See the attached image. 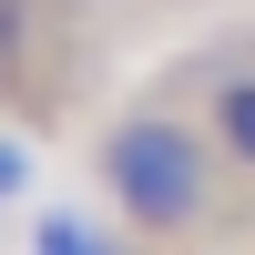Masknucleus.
<instances>
[{"label": "nucleus", "mask_w": 255, "mask_h": 255, "mask_svg": "<svg viewBox=\"0 0 255 255\" xmlns=\"http://www.w3.org/2000/svg\"><path fill=\"white\" fill-rule=\"evenodd\" d=\"M41 255H113V245H102L92 225H72V215H51V225H41Z\"/></svg>", "instance_id": "nucleus-3"}, {"label": "nucleus", "mask_w": 255, "mask_h": 255, "mask_svg": "<svg viewBox=\"0 0 255 255\" xmlns=\"http://www.w3.org/2000/svg\"><path fill=\"white\" fill-rule=\"evenodd\" d=\"M194 123L215 133V153L235 163V174L255 184V61H215L204 72V92H194Z\"/></svg>", "instance_id": "nucleus-2"}, {"label": "nucleus", "mask_w": 255, "mask_h": 255, "mask_svg": "<svg viewBox=\"0 0 255 255\" xmlns=\"http://www.w3.org/2000/svg\"><path fill=\"white\" fill-rule=\"evenodd\" d=\"M92 174H102V194L123 204V225H133V235H153V245L204 235V225H215V194H225V153H215V133H204V123H184V113H163V102H133V113L102 133Z\"/></svg>", "instance_id": "nucleus-1"}, {"label": "nucleus", "mask_w": 255, "mask_h": 255, "mask_svg": "<svg viewBox=\"0 0 255 255\" xmlns=\"http://www.w3.org/2000/svg\"><path fill=\"white\" fill-rule=\"evenodd\" d=\"M20 174H31V163H20V143H0V194H20Z\"/></svg>", "instance_id": "nucleus-4"}]
</instances>
